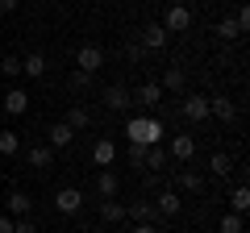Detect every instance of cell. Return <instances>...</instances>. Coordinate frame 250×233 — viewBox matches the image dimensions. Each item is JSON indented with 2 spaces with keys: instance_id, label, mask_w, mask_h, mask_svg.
Listing matches in <instances>:
<instances>
[{
  "instance_id": "cell-30",
  "label": "cell",
  "mask_w": 250,
  "mask_h": 233,
  "mask_svg": "<svg viewBox=\"0 0 250 233\" xmlns=\"http://www.w3.org/2000/svg\"><path fill=\"white\" fill-rule=\"evenodd\" d=\"M146 150H150V146H142V142H129V146H125V154H129L134 167H142V162H146Z\"/></svg>"
},
{
  "instance_id": "cell-14",
  "label": "cell",
  "mask_w": 250,
  "mask_h": 233,
  "mask_svg": "<svg viewBox=\"0 0 250 233\" xmlns=\"http://www.w3.org/2000/svg\"><path fill=\"white\" fill-rule=\"evenodd\" d=\"M163 96H167V92H163L154 79H150V83H142V88L134 92V100H138V104H146V108H163Z\"/></svg>"
},
{
  "instance_id": "cell-9",
  "label": "cell",
  "mask_w": 250,
  "mask_h": 233,
  "mask_svg": "<svg viewBox=\"0 0 250 233\" xmlns=\"http://www.w3.org/2000/svg\"><path fill=\"white\" fill-rule=\"evenodd\" d=\"M125 216L134 225H159V213H154V200H134V204L125 208Z\"/></svg>"
},
{
  "instance_id": "cell-33",
  "label": "cell",
  "mask_w": 250,
  "mask_h": 233,
  "mask_svg": "<svg viewBox=\"0 0 250 233\" xmlns=\"http://www.w3.org/2000/svg\"><path fill=\"white\" fill-rule=\"evenodd\" d=\"M125 58H129V63H142V58H146L142 42H129V46H125Z\"/></svg>"
},
{
  "instance_id": "cell-22",
  "label": "cell",
  "mask_w": 250,
  "mask_h": 233,
  "mask_svg": "<svg viewBox=\"0 0 250 233\" xmlns=\"http://www.w3.org/2000/svg\"><path fill=\"white\" fill-rule=\"evenodd\" d=\"M67 125H71L75 134H83V129H92V108H83V104H75L71 113H67Z\"/></svg>"
},
{
  "instance_id": "cell-35",
  "label": "cell",
  "mask_w": 250,
  "mask_h": 233,
  "mask_svg": "<svg viewBox=\"0 0 250 233\" xmlns=\"http://www.w3.org/2000/svg\"><path fill=\"white\" fill-rule=\"evenodd\" d=\"M233 21H238V29L246 34V29H250V9H238V13H233Z\"/></svg>"
},
{
  "instance_id": "cell-1",
  "label": "cell",
  "mask_w": 250,
  "mask_h": 233,
  "mask_svg": "<svg viewBox=\"0 0 250 233\" xmlns=\"http://www.w3.org/2000/svg\"><path fill=\"white\" fill-rule=\"evenodd\" d=\"M125 137L142 146H159L167 137V125H163V116H134V121H125Z\"/></svg>"
},
{
  "instance_id": "cell-5",
  "label": "cell",
  "mask_w": 250,
  "mask_h": 233,
  "mask_svg": "<svg viewBox=\"0 0 250 233\" xmlns=\"http://www.w3.org/2000/svg\"><path fill=\"white\" fill-rule=\"evenodd\" d=\"M100 67H104V50H100V46H80V50H75V71L96 75Z\"/></svg>"
},
{
  "instance_id": "cell-6",
  "label": "cell",
  "mask_w": 250,
  "mask_h": 233,
  "mask_svg": "<svg viewBox=\"0 0 250 233\" xmlns=\"http://www.w3.org/2000/svg\"><path fill=\"white\" fill-rule=\"evenodd\" d=\"M167 154H171L175 162H192V158H196V134H175Z\"/></svg>"
},
{
  "instance_id": "cell-11",
  "label": "cell",
  "mask_w": 250,
  "mask_h": 233,
  "mask_svg": "<svg viewBox=\"0 0 250 233\" xmlns=\"http://www.w3.org/2000/svg\"><path fill=\"white\" fill-rule=\"evenodd\" d=\"M96 196L100 200H117V196H121V179H117V171H100V175H96Z\"/></svg>"
},
{
  "instance_id": "cell-36",
  "label": "cell",
  "mask_w": 250,
  "mask_h": 233,
  "mask_svg": "<svg viewBox=\"0 0 250 233\" xmlns=\"http://www.w3.org/2000/svg\"><path fill=\"white\" fill-rule=\"evenodd\" d=\"M0 233H13V216L9 213H0Z\"/></svg>"
},
{
  "instance_id": "cell-32",
  "label": "cell",
  "mask_w": 250,
  "mask_h": 233,
  "mask_svg": "<svg viewBox=\"0 0 250 233\" xmlns=\"http://www.w3.org/2000/svg\"><path fill=\"white\" fill-rule=\"evenodd\" d=\"M88 88H92V75L88 71H75L71 75V92H88Z\"/></svg>"
},
{
  "instance_id": "cell-10",
  "label": "cell",
  "mask_w": 250,
  "mask_h": 233,
  "mask_svg": "<svg viewBox=\"0 0 250 233\" xmlns=\"http://www.w3.org/2000/svg\"><path fill=\"white\" fill-rule=\"evenodd\" d=\"M179 208H184V196H179L175 188H163L159 200H154V213L159 216H179Z\"/></svg>"
},
{
  "instance_id": "cell-24",
  "label": "cell",
  "mask_w": 250,
  "mask_h": 233,
  "mask_svg": "<svg viewBox=\"0 0 250 233\" xmlns=\"http://www.w3.org/2000/svg\"><path fill=\"white\" fill-rule=\"evenodd\" d=\"M246 208H250V188H246V183H238V188H233L229 192V213H246Z\"/></svg>"
},
{
  "instance_id": "cell-37",
  "label": "cell",
  "mask_w": 250,
  "mask_h": 233,
  "mask_svg": "<svg viewBox=\"0 0 250 233\" xmlns=\"http://www.w3.org/2000/svg\"><path fill=\"white\" fill-rule=\"evenodd\" d=\"M17 4L21 0H0V13H17Z\"/></svg>"
},
{
  "instance_id": "cell-28",
  "label": "cell",
  "mask_w": 250,
  "mask_h": 233,
  "mask_svg": "<svg viewBox=\"0 0 250 233\" xmlns=\"http://www.w3.org/2000/svg\"><path fill=\"white\" fill-rule=\"evenodd\" d=\"M17 150H21V137L13 134V129H0V154H4V158H13Z\"/></svg>"
},
{
  "instance_id": "cell-18",
  "label": "cell",
  "mask_w": 250,
  "mask_h": 233,
  "mask_svg": "<svg viewBox=\"0 0 250 233\" xmlns=\"http://www.w3.org/2000/svg\"><path fill=\"white\" fill-rule=\"evenodd\" d=\"M4 208H9V216L17 221V216H29V213H34V200H29L25 192H9V200H4Z\"/></svg>"
},
{
  "instance_id": "cell-31",
  "label": "cell",
  "mask_w": 250,
  "mask_h": 233,
  "mask_svg": "<svg viewBox=\"0 0 250 233\" xmlns=\"http://www.w3.org/2000/svg\"><path fill=\"white\" fill-rule=\"evenodd\" d=\"M221 233H242V216L238 213H221Z\"/></svg>"
},
{
  "instance_id": "cell-34",
  "label": "cell",
  "mask_w": 250,
  "mask_h": 233,
  "mask_svg": "<svg viewBox=\"0 0 250 233\" xmlns=\"http://www.w3.org/2000/svg\"><path fill=\"white\" fill-rule=\"evenodd\" d=\"M13 233H38V225L29 221V216H17V221H13Z\"/></svg>"
},
{
  "instance_id": "cell-26",
  "label": "cell",
  "mask_w": 250,
  "mask_h": 233,
  "mask_svg": "<svg viewBox=\"0 0 250 233\" xmlns=\"http://www.w3.org/2000/svg\"><path fill=\"white\" fill-rule=\"evenodd\" d=\"M184 83H188L184 67H171V71L163 75V83H159V88H163V92H184Z\"/></svg>"
},
{
  "instance_id": "cell-19",
  "label": "cell",
  "mask_w": 250,
  "mask_h": 233,
  "mask_svg": "<svg viewBox=\"0 0 250 233\" xmlns=\"http://www.w3.org/2000/svg\"><path fill=\"white\" fill-rule=\"evenodd\" d=\"M21 75H25V79H42L46 75V54H25V58H21Z\"/></svg>"
},
{
  "instance_id": "cell-13",
  "label": "cell",
  "mask_w": 250,
  "mask_h": 233,
  "mask_svg": "<svg viewBox=\"0 0 250 233\" xmlns=\"http://www.w3.org/2000/svg\"><path fill=\"white\" fill-rule=\"evenodd\" d=\"M167 38H171L167 29H163L159 21H150V25L142 29V50H163V46H167Z\"/></svg>"
},
{
  "instance_id": "cell-29",
  "label": "cell",
  "mask_w": 250,
  "mask_h": 233,
  "mask_svg": "<svg viewBox=\"0 0 250 233\" xmlns=\"http://www.w3.org/2000/svg\"><path fill=\"white\" fill-rule=\"evenodd\" d=\"M0 71L9 75V79H17V75H21V58H17V54H4V58H0Z\"/></svg>"
},
{
  "instance_id": "cell-21",
  "label": "cell",
  "mask_w": 250,
  "mask_h": 233,
  "mask_svg": "<svg viewBox=\"0 0 250 233\" xmlns=\"http://www.w3.org/2000/svg\"><path fill=\"white\" fill-rule=\"evenodd\" d=\"M25 108H29V96H25L21 88H9V96H4V113H9V116H21Z\"/></svg>"
},
{
  "instance_id": "cell-2",
  "label": "cell",
  "mask_w": 250,
  "mask_h": 233,
  "mask_svg": "<svg viewBox=\"0 0 250 233\" xmlns=\"http://www.w3.org/2000/svg\"><path fill=\"white\" fill-rule=\"evenodd\" d=\"M100 100H104V108H108V113H125V108L134 104V92L125 88V83H108V88L100 92Z\"/></svg>"
},
{
  "instance_id": "cell-38",
  "label": "cell",
  "mask_w": 250,
  "mask_h": 233,
  "mask_svg": "<svg viewBox=\"0 0 250 233\" xmlns=\"http://www.w3.org/2000/svg\"><path fill=\"white\" fill-rule=\"evenodd\" d=\"M134 233H159V225H134Z\"/></svg>"
},
{
  "instance_id": "cell-7",
  "label": "cell",
  "mask_w": 250,
  "mask_h": 233,
  "mask_svg": "<svg viewBox=\"0 0 250 233\" xmlns=\"http://www.w3.org/2000/svg\"><path fill=\"white\" fill-rule=\"evenodd\" d=\"M71 142H75V129L67 125V121H54V125L46 129V146H50V150H67Z\"/></svg>"
},
{
  "instance_id": "cell-3",
  "label": "cell",
  "mask_w": 250,
  "mask_h": 233,
  "mask_svg": "<svg viewBox=\"0 0 250 233\" xmlns=\"http://www.w3.org/2000/svg\"><path fill=\"white\" fill-rule=\"evenodd\" d=\"M159 25L167 29V34H188V29H192V9H188V4H171Z\"/></svg>"
},
{
  "instance_id": "cell-23",
  "label": "cell",
  "mask_w": 250,
  "mask_h": 233,
  "mask_svg": "<svg viewBox=\"0 0 250 233\" xmlns=\"http://www.w3.org/2000/svg\"><path fill=\"white\" fill-rule=\"evenodd\" d=\"M100 221H104V225L125 221V204H121V200H100Z\"/></svg>"
},
{
  "instance_id": "cell-20",
  "label": "cell",
  "mask_w": 250,
  "mask_h": 233,
  "mask_svg": "<svg viewBox=\"0 0 250 233\" xmlns=\"http://www.w3.org/2000/svg\"><path fill=\"white\" fill-rule=\"evenodd\" d=\"M167 162H171V154L163 150V146H150V150H146V162H142V167L150 171V175H163V171H167Z\"/></svg>"
},
{
  "instance_id": "cell-16",
  "label": "cell",
  "mask_w": 250,
  "mask_h": 233,
  "mask_svg": "<svg viewBox=\"0 0 250 233\" xmlns=\"http://www.w3.org/2000/svg\"><path fill=\"white\" fill-rule=\"evenodd\" d=\"M175 192H192V196H200V192H205V175H200V171H179V175H175Z\"/></svg>"
},
{
  "instance_id": "cell-12",
  "label": "cell",
  "mask_w": 250,
  "mask_h": 233,
  "mask_svg": "<svg viewBox=\"0 0 250 233\" xmlns=\"http://www.w3.org/2000/svg\"><path fill=\"white\" fill-rule=\"evenodd\" d=\"M208 116H217V121H233V116H238V104H233L229 96H208Z\"/></svg>"
},
{
  "instance_id": "cell-27",
  "label": "cell",
  "mask_w": 250,
  "mask_h": 233,
  "mask_svg": "<svg viewBox=\"0 0 250 233\" xmlns=\"http://www.w3.org/2000/svg\"><path fill=\"white\" fill-rule=\"evenodd\" d=\"M217 38H221V42H233V38H242V29H238V21L233 17H221L217 21V29H213Z\"/></svg>"
},
{
  "instance_id": "cell-4",
  "label": "cell",
  "mask_w": 250,
  "mask_h": 233,
  "mask_svg": "<svg viewBox=\"0 0 250 233\" xmlns=\"http://www.w3.org/2000/svg\"><path fill=\"white\" fill-rule=\"evenodd\" d=\"M80 208H83V192L80 188H59V192H54V213L75 216Z\"/></svg>"
},
{
  "instance_id": "cell-17",
  "label": "cell",
  "mask_w": 250,
  "mask_h": 233,
  "mask_svg": "<svg viewBox=\"0 0 250 233\" xmlns=\"http://www.w3.org/2000/svg\"><path fill=\"white\" fill-rule=\"evenodd\" d=\"M113 158H117V146H113V137H100L96 146H92V162H96V167H113Z\"/></svg>"
},
{
  "instance_id": "cell-8",
  "label": "cell",
  "mask_w": 250,
  "mask_h": 233,
  "mask_svg": "<svg viewBox=\"0 0 250 233\" xmlns=\"http://www.w3.org/2000/svg\"><path fill=\"white\" fill-rule=\"evenodd\" d=\"M184 116L192 121V125H200V121H208V96H200V92H192V96H184Z\"/></svg>"
},
{
  "instance_id": "cell-25",
  "label": "cell",
  "mask_w": 250,
  "mask_h": 233,
  "mask_svg": "<svg viewBox=\"0 0 250 233\" xmlns=\"http://www.w3.org/2000/svg\"><path fill=\"white\" fill-rule=\"evenodd\" d=\"M208 171H213L217 179H225V175H233V158H229V154H221V150H217L213 158H208Z\"/></svg>"
},
{
  "instance_id": "cell-15",
  "label": "cell",
  "mask_w": 250,
  "mask_h": 233,
  "mask_svg": "<svg viewBox=\"0 0 250 233\" xmlns=\"http://www.w3.org/2000/svg\"><path fill=\"white\" fill-rule=\"evenodd\" d=\"M25 162H29L34 171H50V167H54V150H50V146H29V150H25Z\"/></svg>"
}]
</instances>
